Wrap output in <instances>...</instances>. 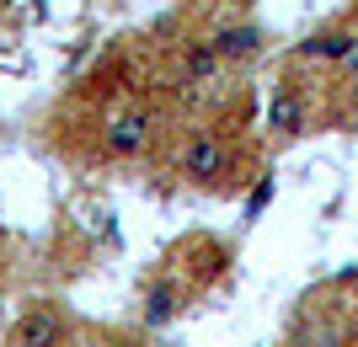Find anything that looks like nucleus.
I'll list each match as a JSON object with an SVG mask.
<instances>
[{
  "instance_id": "f257e3e1",
  "label": "nucleus",
  "mask_w": 358,
  "mask_h": 347,
  "mask_svg": "<svg viewBox=\"0 0 358 347\" xmlns=\"http://www.w3.org/2000/svg\"><path fill=\"white\" fill-rule=\"evenodd\" d=\"M182 177H193L198 187L224 182L230 177V145H224L220 134H209V128L187 134V145H182Z\"/></svg>"
},
{
  "instance_id": "f03ea898",
  "label": "nucleus",
  "mask_w": 358,
  "mask_h": 347,
  "mask_svg": "<svg viewBox=\"0 0 358 347\" xmlns=\"http://www.w3.org/2000/svg\"><path fill=\"white\" fill-rule=\"evenodd\" d=\"M64 342H70V316L48 300L22 310L11 326V347H64Z\"/></svg>"
},
{
  "instance_id": "7ed1b4c3",
  "label": "nucleus",
  "mask_w": 358,
  "mask_h": 347,
  "mask_svg": "<svg viewBox=\"0 0 358 347\" xmlns=\"http://www.w3.org/2000/svg\"><path fill=\"white\" fill-rule=\"evenodd\" d=\"M150 139H155L150 107H123V112L107 118V150L113 155H139V150H150Z\"/></svg>"
},
{
  "instance_id": "20e7f679",
  "label": "nucleus",
  "mask_w": 358,
  "mask_h": 347,
  "mask_svg": "<svg viewBox=\"0 0 358 347\" xmlns=\"http://www.w3.org/2000/svg\"><path fill=\"white\" fill-rule=\"evenodd\" d=\"M182 300H187V288L171 283V278H155L145 288V326H171L182 316Z\"/></svg>"
},
{
  "instance_id": "39448f33",
  "label": "nucleus",
  "mask_w": 358,
  "mask_h": 347,
  "mask_svg": "<svg viewBox=\"0 0 358 347\" xmlns=\"http://www.w3.org/2000/svg\"><path fill=\"white\" fill-rule=\"evenodd\" d=\"M268 128H273V134H284V139L305 134V102H299L294 86H278V91H273V102H268Z\"/></svg>"
},
{
  "instance_id": "423d86ee",
  "label": "nucleus",
  "mask_w": 358,
  "mask_h": 347,
  "mask_svg": "<svg viewBox=\"0 0 358 347\" xmlns=\"http://www.w3.org/2000/svg\"><path fill=\"white\" fill-rule=\"evenodd\" d=\"M209 48L220 54V59H246V54L262 48V32H257V27H220L209 38Z\"/></svg>"
},
{
  "instance_id": "0eeeda50",
  "label": "nucleus",
  "mask_w": 358,
  "mask_h": 347,
  "mask_svg": "<svg viewBox=\"0 0 358 347\" xmlns=\"http://www.w3.org/2000/svg\"><path fill=\"white\" fill-rule=\"evenodd\" d=\"M220 54H214L209 43H182V75L187 80H214V70H220Z\"/></svg>"
},
{
  "instance_id": "6e6552de",
  "label": "nucleus",
  "mask_w": 358,
  "mask_h": 347,
  "mask_svg": "<svg viewBox=\"0 0 358 347\" xmlns=\"http://www.w3.org/2000/svg\"><path fill=\"white\" fill-rule=\"evenodd\" d=\"M353 48H358V38H348V32H327V38L299 43V54H305V59H348Z\"/></svg>"
},
{
  "instance_id": "1a4fd4ad",
  "label": "nucleus",
  "mask_w": 358,
  "mask_h": 347,
  "mask_svg": "<svg viewBox=\"0 0 358 347\" xmlns=\"http://www.w3.org/2000/svg\"><path fill=\"white\" fill-rule=\"evenodd\" d=\"M268 198H273V182H262V187H257V193H252V203H246V214H252V219H257V209H262Z\"/></svg>"
}]
</instances>
